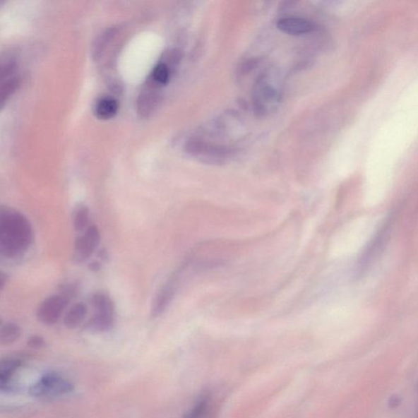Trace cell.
I'll return each mask as SVG.
<instances>
[{"mask_svg":"<svg viewBox=\"0 0 418 418\" xmlns=\"http://www.w3.org/2000/svg\"><path fill=\"white\" fill-rule=\"evenodd\" d=\"M18 85L17 78H8L6 82L3 83L1 88V92H0V100H1V104H4L6 102L7 99L12 95L13 92L16 90Z\"/></svg>","mask_w":418,"mask_h":418,"instance_id":"cell-17","label":"cell"},{"mask_svg":"<svg viewBox=\"0 0 418 418\" xmlns=\"http://www.w3.org/2000/svg\"><path fill=\"white\" fill-rule=\"evenodd\" d=\"M402 404V398L399 395H392L388 400V407L390 409H395Z\"/></svg>","mask_w":418,"mask_h":418,"instance_id":"cell-19","label":"cell"},{"mask_svg":"<svg viewBox=\"0 0 418 418\" xmlns=\"http://www.w3.org/2000/svg\"><path fill=\"white\" fill-rule=\"evenodd\" d=\"M417 415H418V410H417Z\"/></svg>","mask_w":418,"mask_h":418,"instance_id":"cell-21","label":"cell"},{"mask_svg":"<svg viewBox=\"0 0 418 418\" xmlns=\"http://www.w3.org/2000/svg\"><path fill=\"white\" fill-rule=\"evenodd\" d=\"M276 25L282 32L291 35L309 33L315 29V25L310 20L297 18H282Z\"/></svg>","mask_w":418,"mask_h":418,"instance_id":"cell-8","label":"cell"},{"mask_svg":"<svg viewBox=\"0 0 418 418\" xmlns=\"http://www.w3.org/2000/svg\"><path fill=\"white\" fill-rule=\"evenodd\" d=\"M151 78L158 85H165L166 83H168L170 78V70L168 65L161 64L157 65L153 71V75H151Z\"/></svg>","mask_w":418,"mask_h":418,"instance_id":"cell-15","label":"cell"},{"mask_svg":"<svg viewBox=\"0 0 418 418\" xmlns=\"http://www.w3.org/2000/svg\"><path fill=\"white\" fill-rule=\"evenodd\" d=\"M73 224L78 232H85L90 227V210L85 205H78L73 216Z\"/></svg>","mask_w":418,"mask_h":418,"instance_id":"cell-13","label":"cell"},{"mask_svg":"<svg viewBox=\"0 0 418 418\" xmlns=\"http://www.w3.org/2000/svg\"><path fill=\"white\" fill-rule=\"evenodd\" d=\"M174 287L172 285H167L162 289L158 295L155 297L153 306V315L158 316L162 312L165 310L167 306L174 295Z\"/></svg>","mask_w":418,"mask_h":418,"instance_id":"cell-11","label":"cell"},{"mask_svg":"<svg viewBox=\"0 0 418 418\" xmlns=\"http://www.w3.org/2000/svg\"><path fill=\"white\" fill-rule=\"evenodd\" d=\"M22 336V329L14 323H6L0 330V342L2 345H10L17 342Z\"/></svg>","mask_w":418,"mask_h":418,"instance_id":"cell-12","label":"cell"},{"mask_svg":"<svg viewBox=\"0 0 418 418\" xmlns=\"http://www.w3.org/2000/svg\"><path fill=\"white\" fill-rule=\"evenodd\" d=\"M92 304L95 315L87 323L88 330L95 333L111 330L114 323V308L112 300L106 294H97L92 297Z\"/></svg>","mask_w":418,"mask_h":418,"instance_id":"cell-3","label":"cell"},{"mask_svg":"<svg viewBox=\"0 0 418 418\" xmlns=\"http://www.w3.org/2000/svg\"><path fill=\"white\" fill-rule=\"evenodd\" d=\"M87 314V306L82 302L77 303L66 314L64 318L65 326L71 329L77 328L85 320Z\"/></svg>","mask_w":418,"mask_h":418,"instance_id":"cell-9","label":"cell"},{"mask_svg":"<svg viewBox=\"0 0 418 418\" xmlns=\"http://www.w3.org/2000/svg\"><path fill=\"white\" fill-rule=\"evenodd\" d=\"M75 389L72 381L56 373H47L30 386L29 393L35 398H55L71 393Z\"/></svg>","mask_w":418,"mask_h":418,"instance_id":"cell-2","label":"cell"},{"mask_svg":"<svg viewBox=\"0 0 418 418\" xmlns=\"http://www.w3.org/2000/svg\"><path fill=\"white\" fill-rule=\"evenodd\" d=\"M23 364V359L18 357H8L2 360L0 363V389L2 391L14 390L13 376Z\"/></svg>","mask_w":418,"mask_h":418,"instance_id":"cell-7","label":"cell"},{"mask_svg":"<svg viewBox=\"0 0 418 418\" xmlns=\"http://www.w3.org/2000/svg\"><path fill=\"white\" fill-rule=\"evenodd\" d=\"M100 242V233L95 226H90L76 240L74 259L83 263L90 258Z\"/></svg>","mask_w":418,"mask_h":418,"instance_id":"cell-6","label":"cell"},{"mask_svg":"<svg viewBox=\"0 0 418 418\" xmlns=\"http://www.w3.org/2000/svg\"><path fill=\"white\" fill-rule=\"evenodd\" d=\"M91 268L92 270H98L99 269V264L97 263H94L92 264H91Z\"/></svg>","mask_w":418,"mask_h":418,"instance_id":"cell-20","label":"cell"},{"mask_svg":"<svg viewBox=\"0 0 418 418\" xmlns=\"http://www.w3.org/2000/svg\"><path fill=\"white\" fill-rule=\"evenodd\" d=\"M157 95L155 93L144 92L138 98V112L142 116H148L153 111L157 103Z\"/></svg>","mask_w":418,"mask_h":418,"instance_id":"cell-14","label":"cell"},{"mask_svg":"<svg viewBox=\"0 0 418 418\" xmlns=\"http://www.w3.org/2000/svg\"><path fill=\"white\" fill-rule=\"evenodd\" d=\"M32 227L22 213L2 208L0 212V252L4 257H18L32 241Z\"/></svg>","mask_w":418,"mask_h":418,"instance_id":"cell-1","label":"cell"},{"mask_svg":"<svg viewBox=\"0 0 418 418\" xmlns=\"http://www.w3.org/2000/svg\"><path fill=\"white\" fill-rule=\"evenodd\" d=\"M208 407V397L205 396L197 402L192 410L188 412L186 418H203Z\"/></svg>","mask_w":418,"mask_h":418,"instance_id":"cell-16","label":"cell"},{"mask_svg":"<svg viewBox=\"0 0 418 418\" xmlns=\"http://www.w3.org/2000/svg\"><path fill=\"white\" fill-rule=\"evenodd\" d=\"M118 109L119 104L116 99L106 97L98 101L95 112L98 118L108 119L116 116Z\"/></svg>","mask_w":418,"mask_h":418,"instance_id":"cell-10","label":"cell"},{"mask_svg":"<svg viewBox=\"0 0 418 418\" xmlns=\"http://www.w3.org/2000/svg\"><path fill=\"white\" fill-rule=\"evenodd\" d=\"M392 217H388L381 225L378 231L374 235L371 241L366 246L362 257L359 260L357 273L363 275L370 268L371 264L377 259L378 254L385 246L386 240L388 239L392 226Z\"/></svg>","mask_w":418,"mask_h":418,"instance_id":"cell-4","label":"cell"},{"mask_svg":"<svg viewBox=\"0 0 418 418\" xmlns=\"http://www.w3.org/2000/svg\"><path fill=\"white\" fill-rule=\"evenodd\" d=\"M66 297L54 295L41 303L37 311L39 321L46 326H54L59 321L67 305Z\"/></svg>","mask_w":418,"mask_h":418,"instance_id":"cell-5","label":"cell"},{"mask_svg":"<svg viewBox=\"0 0 418 418\" xmlns=\"http://www.w3.org/2000/svg\"><path fill=\"white\" fill-rule=\"evenodd\" d=\"M28 345L32 348H41L44 346V340L40 336L34 335L29 338Z\"/></svg>","mask_w":418,"mask_h":418,"instance_id":"cell-18","label":"cell"}]
</instances>
